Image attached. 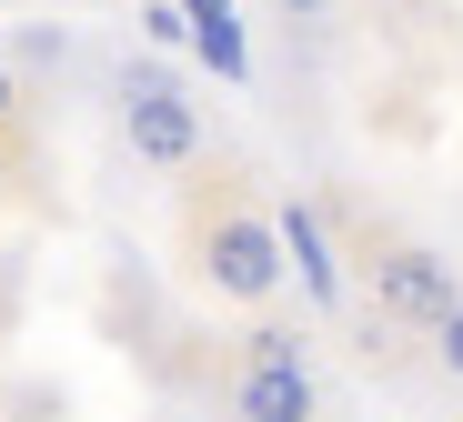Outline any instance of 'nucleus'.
I'll return each instance as SVG.
<instances>
[{
  "mask_svg": "<svg viewBox=\"0 0 463 422\" xmlns=\"http://www.w3.org/2000/svg\"><path fill=\"white\" fill-rule=\"evenodd\" d=\"M192 262H202V282L222 292V302H272L282 292V231L252 211V202H212L202 221H192Z\"/></svg>",
  "mask_w": 463,
  "mask_h": 422,
  "instance_id": "obj_1",
  "label": "nucleus"
},
{
  "mask_svg": "<svg viewBox=\"0 0 463 422\" xmlns=\"http://www.w3.org/2000/svg\"><path fill=\"white\" fill-rule=\"evenodd\" d=\"M121 141L151 172H192L202 161V111L172 91V70H121Z\"/></svg>",
  "mask_w": 463,
  "mask_h": 422,
  "instance_id": "obj_2",
  "label": "nucleus"
},
{
  "mask_svg": "<svg viewBox=\"0 0 463 422\" xmlns=\"http://www.w3.org/2000/svg\"><path fill=\"white\" fill-rule=\"evenodd\" d=\"M463 302V282H453V262H443V251L433 241H373V312L383 322H443Z\"/></svg>",
  "mask_w": 463,
  "mask_h": 422,
  "instance_id": "obj_3",
  "label": "nucleus"
},
{
  "mask_svg": "<svg viewBox=\"0 0 463 422\" xmlns=\"http://www.w3.org/2000/svg\"><path fill=\"white\" fill-rule=\"evenodd\" d=\"M232 422H313V372L302 362H242L232 372Z\"/></svg>",
  "mask_w": 463,
  "mask_h": 422,
  "instance_id": "obj_4",
  "label": "nucleus"
},
{
  "mask_svg": "<svg viewBox=\"0 0 463 422\" xmlns=\"http://www.w3.org/2000/svg\"><path fill=\"white\" fill-rule=\"evenodd\" d=\"M242 362H302V342L282 322H262V332H242Z\"/></svg>",
  "mask_w": 463,
  "mask_h": 422,
  "instance_id": "obj_5",
  "label": "nucleus"
},
{
  "mask_svg": "<svg viewBox=\"0 0 463 422\" xmlns=\"http://www.w3.org/2000/svg\"><path fill=\"white\" fill-rule=\"evenodd\" d=\"M433 362H443V382H463V302L433 322Z\"/></svg>",
  "mask_w": 463,
  "mask_h": 422,
  "instance_id": "obj_6",
  "label": "nucleus"
},
{
  "mask_svg": "<svg viewBox=\"0 0 463 422\" xmlns=\"http://www.w3.org/2000/svg\"><path fill=\"white\" fill-rule=\"evenodd\" d=\"M182 21L192 31H232V0H182Z\"/></svg>",
  "mask_w": 463,
  "mask_h": 422,
  "instance_id": "obj_7",
  "label": "nucleus"
},
{
  "mask_svg": "<svg viewBox=\"0 0 463 422\" xmlns=\"http://www.w3.org/2000/svg\"><path fill=\"white\" fill-rule=\"evenodd\" d=\"M11 121H21V70L0 61V131H11Z\"/></svg>",
  "mask_w": 463,
  "mask_h": 422,
  "instance_id": "obj_8",
  "label": "nucleus"
},
{
  "mask_svg": "<svg viewBox=\"0 0 463 422\" xmlns=\"http://www.w3.org/2000/svg\"><path fill=\"white\" fill-rule=\"evenodd\" d=\"M282 11H292V21H323V11H333V0H282Z\"/></svg>",
  "mask_w": 463,
  "mask_h": 422,
  "instance_id": "obj_9",
  "label": "nucleus"
},
{
  "mask_svg": "<svg viewBox=\"0 0 463 422\" xmlns=\"http://www.w3.org/2000/svg\"><path fill=\"white\" fill-rule=\"evenodd\" d=\"M141 11H151V0H141Z\"/></svg>",
  "mask_w": 463,
  "mask_h": 422,
  "instance_id": "obj_10",
  "label": "nucleus"
}]
</instances>
